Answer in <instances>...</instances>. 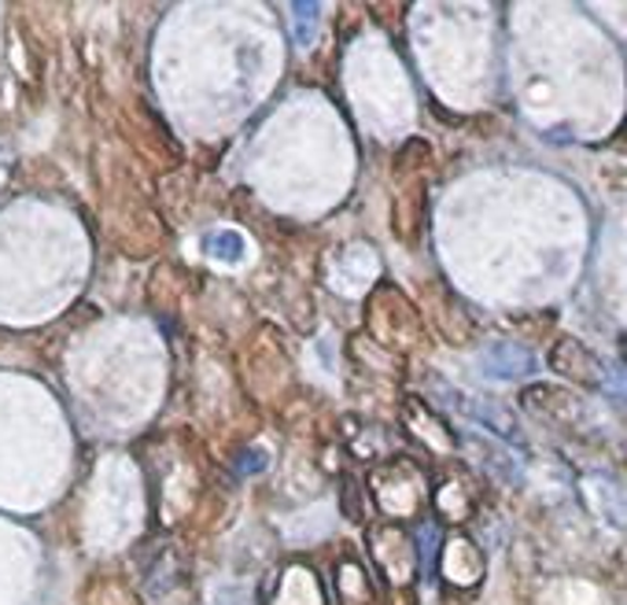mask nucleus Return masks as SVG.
<instances>
[{
	"instance_id": "2",
	"label": "nucleus",
	"mask_w": 627,
	"mask_h": 605,
	"mask_svg": "<svg viewBox=\"0 0 627 605\" xmlns=\"http://www.w3.org/2000/svg\"><path fill=\"white\" fill-rule=\"evenodd\" d=\"M203 251L218 262H240L243 251H248V244H243L237 229H215L203 237Z\"/></svg>"
},
{
	"instance_id": "1",
	"label": "nucleus",
	"mask_w": 627,
	"mask_h": 605,
	"mask_svg": "<svg viewBox=\"0 0 627 605\" xmlns=\"http://www.w3.org/2000/svg\"><path fill=\"white\" fill-rule=\"evenodd\" d=\"M484 374H491V377H525L536 369V358H531V351H525V347H517V344H498L491 347V351L484 355Z\"/></svg>"
},
{
	"instance_id": "3",
	"label": "nucleus",
	"mask_w": 627,
	"mask_h": 605,
	"mask_svg": "<svg viewBox=\"0 0 627 605\" xmlns=\"http://www.w3.org/2000/svg\"><path fill=\"white\" fill-rule=\"evenodd\" d=\"M292 16L299 19V27H296V44L303 49V44L314 41V22H318V16H321V4H292Z\"/></svg>"
}]
</instances>
